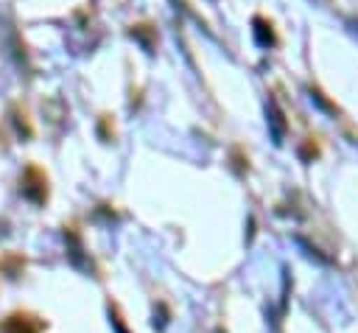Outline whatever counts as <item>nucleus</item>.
<instances>
[{"label": "nucleus", "instance_id": "f257e3e1", "mask_svg": "<svg viewBox=\"0 0 358 333\" xmlns=\"http://www.w3.org/2000/svg\"><path fill=\"white\" fill-rule=\"evenodd\" d=\"M20 187H22V196L31 199L34 204H45V201H48V176H45L42 168L28 165V168L22 171Z\"/></svg>", "mask_w": 358, "mask_h": 333}, {"label": "nucleus", "instance_id": "f03ea898", "mask_svg": "<svg viewBox=\"0 0 358 333\" xmlns=\"http://www.w3.org/2000/svg\"><path fill=\"white\" fill-rule=\"evenodd\" d=\"M3 333H39L42 330V322L36 316H28V313H11L3 325H0Z\"/></svg>", "mask_w": 358, "mask_h": 333}, {"label": "nucleus", "instance_id": "7ed1b4c3", "mask_svg": "<svg viewBox=\"0 0 358 333\" xmlns=\"http://www.w3.org/2000/svg\"><path fill=\"white\" fill-rule=\"evenodd\" d=\"M255 36H257V42L263 48L277 45V34H274V28H271V22L266 17H255Z\"/></svg>", "mask_w": 358, "mask_h": 333}, {"label": "nucleus", "instance_id": "20e7f679", "mask_svg": "<svg viewBox=\"0 0 358 333\" xmlns=\"http://www.w3.org/2000/svg\"><path fill=\"white\" fill-rule=\"evenodd\" d=\"M268 112H271V126H274V137H282L285 134V120H282V112L277 106V101L271 98L268 101Z\"/></svg>", "mask_w": 358, "mask_h": 333}, {"label": "nucleus", "instance_id": "39448f33", "mask_svg": "<svg viewBox=\"0 0 358 333\" xmlns=\"http://www.w3.org/2000/svg\"><path fill=\"white\" fill-rule=\"evenodd\" d=\"M148 28H151V25H131V36H137V39L151 50V48H154V39H148V34L154 36V31H148Z\"/></svg>", "mask_w": 358, "mask_h": 333}, {"label": "nucleus", "instance_id": "423d86ee", "mask_svg": "<svg viewBox=\"0 0 358 333\" xmlns=\"http://www.w3.org/2000/svg\"><path fill=\"white\" fill-rule=\"evenodd\" d=\"M11 115H14V123H17V129H20V134H25V137H31V126H28V120H25V112L20 115V109H17V106H11Z\"/></svg>", "mask_w": 358, "mask_h": 333}, {"label": "nucleus", "instance_id": "0eeeda50", "mask_svg": "<svg viewBox=\"0 0 358 333\" xmlns=\"http://www.w3.org/2000/svg\"><path fill=\"white\" fill-rule=\"evenodd\" d=\"M355 25H358V22H355Z\"/></svg>", "mask_w": 358, "mask_h": 333}]
</instances>
